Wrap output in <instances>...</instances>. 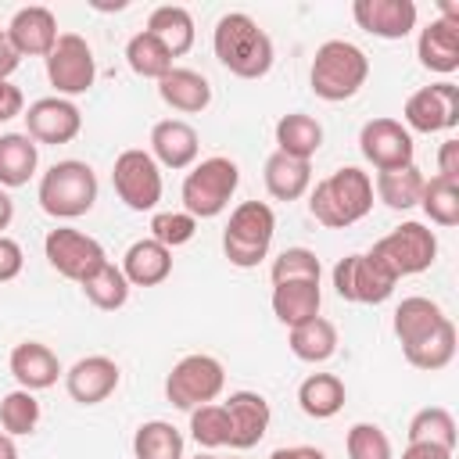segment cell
Instances as JSON below:
<instances>
[{"instance_id":"1","label":"cell","mask_w":459,"mask_h":459,"mask_svg":"<svg viewBox=\"0 0 459 459\" xmlns=\"http://www.w3.org/2000/svg\"><path fill=\"white\" fill-rule=\"evenodd\" d=\"M373 208V179L359 165H344L319 179L308 194V212L326 230H348Z\"/></svg>"},{"instance_id":"2","label":"cell","mask_w":459,"mask_h":459,"mask_svg":"<svg viewBox=\"0 0 459 459\" xmlns=\"http://www.w3.org/2000/svg\"><path fill=\"white\" fill-rule=\"evenodd\" d=\"M212 50L219 65L230 68L237 79H262L273 68V39L244 11H230L215 22Z\"/></svg>"},{"instance_id":"3","label":"cell","mask_w":459,"mask_h":459,"mask_svg":"<svg viewBox=\"0 0 459 459\" xmlns=\"http://www.w3.org/2000/svg\"><path fill=\"white\" fill-rule=\"evenodd\" d=\"M369 79V57L362 47H355L351 39H326L319 43L312 68H308V86L319 100H348L362 90V82Z\"/></svg>"},{"instance_id":"4","label":"cell","mask_w":459,"mask_h":459,"mask_svg":"<svg viewBox=\"0 0 459 459\" xmlns=\"http://www.w3.org/2000/svg\"><path fill=\"white\" fill-rule=\"evenodd\" d=\"M36 197L50 219H79L97 204V172L79 158L54 161L39 176Z\"/></svg>"},{"instance_id":"5","label":"cell","mask_w":459,"mask_h":459,"mask_svg":"<svg viewBox=\"0 0 459 459\" xmlns=\"http://www.w3.org/2000/svg\"><path fill=\"white\" fill-rule=\"evenodd\" d=\"M240 186V169L233 158H222V154H212L204 161H197L186 179H183V212L194 215V219H215L226 212L230 197L237 194Z\"/></svg>"},{"instance_id":"6","label":"cell","mask_w":459,"mask_h":459,"mask_svg":"<svg viewBox=\"0 0 459 459\" xmlns=\"http://www.w3.org/2000/svg\"><path fill=\"white\" fill-rule=\"evenodd\" d=\"M276 215L265 201H244L230 212V222L222 230V255L237 269H255L273 244Z\"/></svg>"},{"instance_id":"7","label":"cell","mask_w":459,"mask_h":459,"mask_svg":"<svg viewBox=\"0 0 459 459\" xmlns=\"http://www.w3.org/2000/svg\"><path fill=\"white\" fill-rule=\"evenodd\" d=\"M369 255H373L394 280L416 276V273H423V269L434 265V258H437V237H434V230H427L423 222H402V226H394L387 237H380V240L369 247Z\"/></svg>"},{"instance_id":"8","label":"cell","mask_w":459,"mask_h":459,"mask_svg":"<svg viewBox=\"0 0 459 459\" xmlns=\"http://www.w3.org/2000/svg\"><path fill=\"white\" fill-rule=\"evenodd\" d=\"M226 387V369L215 355H183L169 377H165V398L176 405V409H197V405H208L222 394Z\"/></svg>"},{"instance_id":"9","label":"cell","mask_w":459,"mask_h":459,"mask_svg":"<svg viewBox=\"0 0 459 459\" xmlns=\"http://www.w3.org/2000/svg\"><path fill=\"white\" fill-rule=\"evenodd\" d=\"M111 186L129 212H154L161 201V165L151 158V151L129 147L115 158Z\"/></svg>"},{"instance_id":"10","label":"cell","mask_w":459,"mask_h":459,"mask_svg":"<svg viewBox=\"0 0 459 459\" xmlns=\"http://www.w3.org/2000/svg\"><path fill=\"white\" fill-rule=\"evenodd\" d=\"M43 255L50 262V269L72 283H82L86 276H93L104 262H108V251L100 247V240H93L90 233L82 230H72V226H57L43 237Z\"/></svg>"},{"instance_id":"11","label":"cell","mask_w":459,"mask_h":459,"mask_svg":"<svg viewBox=\"0 0 459 459\" xmlns=\"http://www.w3.org/2000/svg\"><path fill=\"white\" fill-rule=\"evenodd\" d=\"M43 61H47V79L57 90V97L72 100V97L86 93L93 86V79H97L93 50H90V43L79 32H61L54 50Z\"/></svg>"},{"instance_id":"12","label":"cell","mask_w":459,"mask_h":459,"mask_svg":"<svg viewBox=\"0 0 459 459\" xmlns=\"http://www.w3.org/2000/svg\"><path fill=\"white\" fill-rule=\"evenodd\" d=\"M394 276L369 255H344L337 265H333V290L337 298L351 301V305H380L394 294Z\"/></svg>"},{"instance_id":"13","label":"cell","mask_w":459,"mask_h":459,"mask_svg":"<svg viewBox=\"0 0 459 459\" xmlns=\"http://www.w3.org/2000/svg\"><path fill=\"white\" fill-rule=\"evenodd\" d=\"M405 129L409 133H445L459 126V86L441 79L430 82L416 93H409L405 108H402Z\"/></svg>"},{"instance_id":"14","label":"cell","mask_w":459,"mask_h":459,"mask_svg":"<svg viewBox=\"0 0 459 459\" xmlns=\"http://www.w3.org/2000/svg\"><path fill=\"white\" fill-rule=\"evenodd\" d=\"M359 151L362 158L377 169V172H387V169H402V165H412V154H416V143H412V133L398 122V118H369L362 129H359Z\"/></svg>"},{"instance_id":"15","label":"cell","mask_w":459,"mask_h":459,"mask_svg":"<svg viewBox=\"0 0 459 459\" xmlns=\"http://www.w3.org/2000/svg\"><path fill=\"white\" fill-rule=\"evenodd\" d=\"M25 133L36 143H72L82 133V111L68 97H39L25 111Z\"/></svg>"},{"instance_id":"16","label":"cell","mask_w":459,"mask_h":459,"mask_svg":"<svg viewBox=\"0 0 459 459\" xmlns=\"http://www.w3.org/2000/svg\"><path fill=\"white\" fill-rule=\"evenodd\" d=\"M4 36L14 47L18 57H47L54 50V43H57L61 32H57V18H54L50 7L29 4V7H18L14 11V18L4 29Z\"/></svg>"},{"instance_id":"17","label":"cell","mask_w":459,"mask_h":459,"mask_svg":"<svg viewBox=\"0 0 459 459\" xmlns=\"http://www.w3.org/2000/svg\"><path fill=\"white\" fill-rule=\"evenodd\" d=\"M118 380H122V369H118L115 359H108V355H86V359H79L65 373V391L79 405H100V402H108L115 394Z\"/></svg>"},{"instance_id":"18","label":"cell","mask_w":459,"mask_h":459,"mask_svg":"<svg viewBox=\"0 0 459 459\" xmlns=\"http://www.w3.org/2000/svg\"><path fill=\"white\" fill-rule=\"evenodd\" d=\"M351 18L377 39H405L416 29V4L412 0H355Z\"/></svg>"},{"instance_id":"19","label":"cell","mask_w":459,"mask_h":459,"mask_svg":"<svg viewBox=\"0 0 459 459\" xmlns=\"http://www.w3.org/2000/svg\"><path fill=\"white\" fill-rule=\"evenodd\" d=\"M222 409H226V420H230V441H226L230 448L244 452V448H255L265 437L273 409L258 391H233L222 402Z\"/></svg>"},{"instance_id":"20","label":"cell","mask_w":459,"mask_h":459,"mask_svg":"<svg viewBox=\"0 0 459 459\" xmlns=\"http://www.w3.org/2000/svg\"><path fill=\"white\" fill-rule=\"evenodd\" d=\"M201 154V140L197 129L183 118H161L151 129V158L165 169H194Z\"/></svg>"},{"instance_id":"21","label":"cell","mask_w":459,"mask_h":459,"mask_svg":"<svg viewBox=\"0 0 459 459\" xmlns=\"http://www.w3.org/2000/svg\"><path fill=\"white\" fill-rule=\"evenodd\" d=\"M7 366H11V377L18 380V387H25V391H32V394L54 387L57 377L65 373L61 362H57V355H54L47 344H39V341H22V344H14Z\"/></svg>"},{"instance_id":"22","label":"cell","mask_w":459,"mask_h":459,"mask_svg":"<svg viewBox=\"0 0 459 459\" xmlns=\"http://www.w3.org/2000/svg\"><path fill=\"white\" fill-rule=\"evenodd\" d=\"M118 269L129 280V287H158L172 273V251L165 244H158L154 237H143V240H133L126 247Z\"/></svg>"},{"instance_id":"23","label":"cell","mask_w":459,"mask_h":459,"mask_svg":"<svg viewBox=\"0 0 459 459\" xmlns=\"http://www.w3.org/2000/svg\"><path fill=\"white\" fill-rule=\"evenodd\" d=\"M416 57L427 72L452 75L459 68V22L434 18L427 29H420L416 39Z\"/></svg>"},{"instance_id":"24","label":"cell","mask_w":459,"mask_h":459,"mask_svg":"<svg viewBox=\"0 0 459 459\" xmlns=\"http://www.w3.org/2000/svg\"><path fill=\"white\" fill-rule=\"evenodd\" d=\"M158 97L172 108V111H183V115H197L212 104V82L194 72V68H172L158 79Z\"/></svg>"},{"instance_id":"25","label":"cell","mask_w":459,"mask_h":459,"mask_svg":"<svg viewBox=\"0 0 459 459\" xmlns=\"http://www.w3.org/2000/svg\"><path fill=\"white\" fill-rule=\"evenodd\" d=\"M445 319H448V316L441 312L437 301H430V298H423V294H412V298H402V301H398L394 319H391V330H394V337L402 341V348H409V344L423 341L430 330H437Z\"/></svg>"},{"instance_id":"26","label":"cell","mask_w":459,"mask_h":459,"mask_svg":"<svg viewBox=\"0 0 459 459\" xmlns=\"http://www.w3.org/2000/svg\"><path fill=\"white\" fill-rule=\"evenodd\" d=\"M39 143L29 133H0V186L14 190L36 176Z\"/></svg>"},{"instance_id":"27","label":"cell","mask_w":459,"mask_h":459,"mask_svg":"<svg viewBox=\"0 0 459 459\" xmlns=\"http://www.w3.org/2000/svg\"><path fill=\"white\" fill-rule=\"evenodd\" d=\"M319 305H323V290L312 280L273 283V316L283 326H298V323L319 316Z\"/></svg>"},{"instance_id":"28","label":"cell","mask_w":459,"mask_h":459,"mask_svg":"<svg viewBox=\"0 0 459 459\" xmlns=\"http://www.w3.org/2000/svg\"><path fill=\"white\" fill-rule=\"evenodd\" d=\"M262 179H265L269 197H276V201H298V197H305L308 186H312V165L273 151V154L265 158Z\"/></svg>"},{"instance_id":"29","label":"cell","mask_w":459,"mask_h":459,"mask_svg":"<svg viewBox=\"0 0 459 459\" xmlns=\"http://www.w3.org/2000/svg\"><path fill=\"white\" fill-rule=\"evenodd\" d=\"M147 32L161 39V47L172 54V57H183L194 39H197V29H194V14L179 4H161L151 11L147 18Z\"/></svg>"},{"instance_id":"30","label":"cell","mask_w":459,"mask_h":459,"mask_svg":"<svg viewBox=\"0 0 459 459\" xmlns=\"http://www.w3.org/2000/svg\"><path fill=\"white\" fill-rule=\"evenodd\" d=\"M323 147V126L305 115V111H290L276 122V151L298 161H312L316 151Z\"/></svg>"},{"instance_id":"31","label":"cell","mask_w":459,"mask_h":459,"mask_svg":"<svg viewBox=\"0 0 459 459\" xmlns=\"http://www.w3.org/2000/svg\"><path fill=\"white\" fill-rule=\"evenodd\" d=\"M287 344H290V355L301 359V362H312V366L326 362L337 351V326L330 319H323V316H312V319L290 326Z\"/></svg>"},{"instance_id":"32","label":"cell","mask_w":459,"mask_h":459,"mask_svg":"<svg viewBox=\"0 0 459 459\" xmlns=\"http://www.w3.org/2000/svg\"><path fill=\"white\" fill-rule=\"evenodd\" d=\"M344 398H348L344 380L333 377V373H312V377H305L301 387H298V405H301V412L312 416V420H330V416H337V412L344 409Z\"/></svg>"},{"instance_id":"33","label":"cell","mask_w":459,"mask_h":459,"mask_svg":"<svg viewBox=\"0 0 459 459\" xmlns=\"http://www.w3.org/2000/svg\"><path fill=\"white\" fill-rule=\"evenodd\" d=\"M423 183H427V176H423V172H420V165L412 161V165H402V169L377 172L373 190H377V197H380L387 208H394V212H409V208H416V204H420Z\"/></svg>"},{"instance_id":"34","label":"cell","mask_w":459,"mask_h":459,"mask_svg":"<svg viewBox=\"0 0 459 459\" xmlns=\"http://www.w3.org/2000/svg\"><path fill=\"white\" fill-rule=\"evenodd\" d=\"M402 351H405V362L416 366V369H427V373L445 369L455 359V323L445 319L437 330H430L423 341H416V344H409Z\"/></svg>"},{"instance_id":"35","label":"cell","mask_w":459,"mask_h":459,"mask_svg":"<svg viewBox=\"0 0 459 459\" xmlns=\"http://www.w3.org/2000/svg\"><path fill=\"white\" fill-rule=\"evenodd\" d=\"M136 459H183V434L169 420H147L133 434Z\"/></svg>"},{"instance_id":"36","label":"cell","mask_w":459,"mask_h":459,"mask_svg":"<svg viewBox=\"0 0 459 459\" xmlns=\"http://www.w3.org/2000/svg\"><path fill=\"white\" fill-rule=\"evenodd\" d=\"M126 61H129V68L140 75V79H161L165 72H172L176 68V57L161 47V39L158 36H151L147 29L143 32H136V36H129V43H126Z\"/></svg>"},{"instance_id":"37","label":"cell","mask_w":459,"mask_h":459,"mask_svg":"<svg viewBox=\"0 0 459 459\" xmlns=\"http://www.w3.org/2000/svg\"><path fill=\"white\" fill-rule=\"evenodd\" d=\"M79 287H82L86 301L97 305L100 312H115V308H122V305L129 301V280L122 276V269H118L111 258H108L93 276H86Z\"/></svg>"},{"instance_id":"38","label":"cell","mask_w":459,"mask_h":459,"mask_svg":"<svg viewBox=\"0 0 459 459\" xmlns=\"http://www.w3.org/2000/svg\"><path fill=\"white\" fill-rule=\"evenodd\" d=\"M420 208L437 226H459V183H448L441 176H430L423 183Z\"/></svg>"},{"instance_id":"39","label":"cell","mask_w":459,"mask_h":459,"mask_svg":"<svg viewBox=\"0 0 459 459\" xmlns=\"http://www.w3.org/2000/svg\"><path fill=\"white\" fill-rule=\"evenodd\" d=\"M36 423H39V402H36L32 391L14 387V391H7L0 398V427H4V434H11V437L32 434Z\"/></svg>"},{"instance_id":"40","label":"cell","mask_w":459,"mask_h":459,"mask_svg":"<svg viewBox=\"0 0 459 459\" xmlns=\"http://www.w3.org/2000/svg\"><path fill=\"white\" fill-rule=\"evenodd\" d=\"M409 445L412 441H427V445H445V448H455V420L448 409L441 405H427L420 409L412 420H409Z\"/></svg>"},{"instance_id":"41","label":"cell","mask_w":459,"mask_h":459,"mask_svg":"<svg viewBox=\"0 0 459 459\" xmlns=\"http://www.w3.org/2000/svg\"><path fill=\"white\" fill-rule=\"evenodd\" d=\"M190 437L201 445V448H222L230 441V420H226V409L222 402H208V405H197L190 409Z\"/></svg>"},{"instance_id":"42","label":"cell","mask_w":459,"mask_h":459,"mask_svg":"<svg viewBox=\"0 0 459 459\" xmlns=\"http://www.w3.org/2000/svg\"><path fill=\"white\" fill-rule=\"evenodd\" d=\"M273 283H287V280H312L319 283L323 276V265H319V255L308 251V247H287L273 258V269H269Z\"/></svg>"},{"instance_id":"43","label":"cell","mask_w":459,"mask_h":459,"mask_svg":"<svg viewBox=\"0 0 459 459\" xmlns=\"http://www.w3.org/2000/svg\"><path fill=\"white\" fill-rule=\"evenodd\" d=\"M344 448H348V459H394L391 437L377 423H355L344 437Z\"/></svg>"},{"instance_id":"44","label":"cell","mask_w":459,"mask_h":459,"mask_svg":"<svg viewBox=\"0 0 459 459\" xmlns=\"http://www.w3.org/2000/svg\"><path fill=\"white\" fill-rule=\"evenodd\" d=\"M194 233H197V219L186 215V212H154L151 215V237L158 244H165L169 251L190 244Z\"/></svg>"},{"instance_id":"45","label":"cell","mask_w":459,"mask_h":459,"mask_svg":"<svg viewBox=\"0 0 459 459\" xmlns=\"http://www.w3.org/2000/svg\"><path fill=\"white\" fill-rule=\"evenodd\" d=\"M22 265H25V251H22V244H18L14 237L0 233V283L14 280V276L22 273Z\"/></svg>"},{"instance_id":"46","label":"cell","mask_w":459,"mask_h":459,"mask_svg":"<svg viewBox=\"0 0 459 459\" xmlns=\"http://www.w3.org/2000/svg\"><path fill=\"white\" fill-rule=\"evenodd\" d=\"M25 115V97L11 79H0V122H11Z\"/></svg>"},{"instance_id":"47","label":"cell","mask_w":459,"mask_h":459,"mask_svg":"<svg viewBox=\"0 0 459 459\" xmlns=\"http://www.w3.org/2000/svg\"><path fill=\"white\" fill-rule=\"evenodd\" d=\"M437 176L448 183H459V140H445L437 147Z\"/></svg>"},{"instance_id":"48","label":"cell","mask_w":459,"mask_h":459,"mask_svg":"<svg viewBox=\"0 0 459 459\" xmlns=\"http://www.w3.org/2000/svg\"><path fill=\"white\" fill-rule=\"evenodd\" d=\"M402 459H452V448H445V445H427V441H412V445H405Z\"/></svg>"},{"instance_id":"49","label":"cell","mask_w":459,"mask_h":459,"mask_svg":"<svg viewBox=\"0 0 459 459\" xmlns=\"http://www.w3.org/2000/svg\"><path fill=\"white\" fill-rule=\"evenodd\" d=\"M269 459H326V452L316 445H287V448H276Z\"/></svg>"},{"instance_id":"50","label":"cell","mask_w":459,"mask_h":459,"mask_svg":"<svg viewBox=\"0 0 459 459\" xmlns=\"http://www.w3.org/2000/svg\"><path fill=\"white\" fill-rule=\"evenodd\" d=\"M11 219H14V201H11V194L0 186V233L11 226Z\"/></svg>"},{"instance_id":"51","label":"cell","mask_w":459,"mask_h":459,"mask_svg":"<svg viewBox=\"0 0 459 459\" xmlns=\"http://www.w3.org/2000/svg\"><path fill=\"white\" fill-rule=\"evenodd\" d=\"M0 459H18V445H14V437L4 434V430H0Z\"/></svg>"},{"instance_id":"52","label":"cell","mask_w":459,"mask_h":459,"mask_svg":"<svg viewBox=\"0 0 459 459\" xmlns=\"http://www.w3.org/2000/svg\"><path fill=\"white\" fill-rule=\"evenodd\" d=\"M0 61H22V57L14 54V47L7 43V36H4V29H0Z\"/></svg>"},{"instance_id":"53","label":"cell","mask_w":459,"mask_h":459,"mask_svg":"<svg viewBox=\"0 0 459 459\" xmlns=\"http://www.w3.org/2000/svg\"><path fill=\"white\" fill-rule=\"evenodd\" d=\"M194 459H219V455H212V452H201V455H194Z\"/></svg>"}]
</instances>
